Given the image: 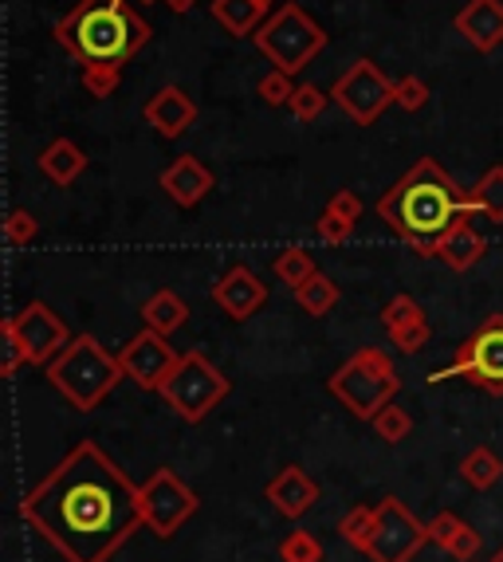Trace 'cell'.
<instances>
[{
  "mask_svg": "<svg viewBox=\"0 0 503 562\" xmlns=\"http://www.w3.org/2000/svg\"><path fill=\"white\" fill-rule=\"evenodd\" d=\"M20 519L67 562H111L142 524L138 484L94 441H79L29 496Z\"/></svg>",
  "mask_w": 503,
  "mask_h": 562,
  "instance_id": "cell-1",
  "label": "cell"
},
{
  "mask_svg": "<svg viewBox=\"0 0 503 562\" xmlns=\"http://www.w3.org/2000/svg\"><path fill=\"white\" fill-rule=\"evenodd\" d=\"M378 216L417 256H437L440 236L465 216V189L437 158H421L378 198Z\"/></svg>",
  "mask_w": 503,
  "mask_h": 562,
  "instance_id": "cell-2",
  "label": "cell"
},
{
  "mask_svg": "<svg viewBox=\"0 0 503 562\" xmlns=\"http://www.w3.org/2000/svg\"><path fill=\"white\" fill-rule=\"evenodd\" d=\"M56 40L79 64H126L146 47L149 24L126 0H79L56 24Z\"/></svg>",
  "mask_w": 503,
  "mask_h": 562,
  "instance_id": "cell-3",
  "label": "cell"
},
{
  "mask_svg": "<svg viewBox=\"0 0 503 562\" xmlns=\"http://www.w3.org/2000/svg\"><path fill=\"white\" fill-rule=\"evenodd\" d=\"M44 370L52 390L79 413L99 409L107 402V394L126 378L119 355H111L94 335H75Z\"/></svg>",
  "mask_w": 503,
  "mask_h": 562,
  "instance_id": "cell-4",
  "label": "cell"
},
{
  "mask_svg": "<svg viewBox=\"0 0 503 562\" xmlns=\"http://www.w3.org/2000/svg\"><path fill=\"white\" fill-rule=\"evenodd\" d=\"M326 390H331V397L338 405L355 413L358 422H373L398 397L401 378L393 358L382 347H362L326 378Z\"/></svg>",
  "mask_w": 503,
  "mask_h": 562,
  "instance_id": "cell-5",
  "label": "cell"
},
{
  "mask_svg": "<svg viewBox=\"0 0 503 562\" xmlns=\"http://www.w3.org/2000/svg\"><path fill=\"white\" fill-rule=\"evenodd\" d=\"M256 47L271 67H280L288 76H299L308 64H315V56L326 47V32L318 20H311L299 4H283L280 12H271L256 32Z\"/></svg>",
  "mask_w": 503,
  "mask_h": 562,
  "instance_id": "cell-6",
  "label": "cell"
},
{
  "mask_svg": "<svg viewBox=\"0 0 503 562\" xmlns=\"http://www.w3.org/2000/svg\"><path fill=\"white\" fill-rule=\"evenodd\" d=\"M228 390H233V382H228L201 350H189V355H181V362L174 366V374L166 378L158 397L178 413L181 422L201 425L209 413L228 397Z\"/></svg>",
  "mask_w": 503,
  "mask_h": 562,
  "instance_id": "cell-7",
  "label": "cell"
},
{
  "mask_svg": "<svg viewBox=\"0 0 503 562\" xmlns=\"http://www.w3.org/2000/svg\"><path fill=\"white\" fill-rule=\"evenodd\" d=\"M448 378H468V382L488 390V394H503V315L488 319L468 342H460L457 358L448 366H437L425 382L440 385Z\"/></svg>",
  "mask_w": 503,
  "mask_h": 562,
  "instance_id": "cell-8",
  "label": "cell"
},
{
  "mask_svg": "<svg viewBox=\"0 0 503 562\" xmlns=\"http://www.w3.org/2000/svg\"><path fill=\"white\" fill-rule=\"evenodd\" d=\"M138 507H142V524L158 539H174L181 531V524L197 516L201 496L178 476L174 469H158L149 480L138 484Z\"/></svg>",
  "mask_w": 503,
  "mask_h": 562,
  "instance_id": "cell-9",
  "label": "cell"
},
{
  "mask_svg": "<svg viewBox=\"0 0 503 562\" xmlns=\"http://www.w3.org/2000/svg\"><path fill=\"white\" fill-rule=\"evenodd\" d=\"M331 99H335V106L350 122H358V126H373V122L382 119V114L393 106V79L385 76L373 59H358L350 71H343V76L335 79Z\"/></svg>",
  "mask_w": 503,
  "mask_h": 562,
  "instance_id": "cell-10",
  "label": "cell"
},
{
  "mask_svg": "<svg viewBox=\"0 0 503 562\" xmlns=\"http://www.w3.org/2000/svg\"><path fill=\"white\" fill-rule=\"evenodd\" d=\"M425 543H433L429 524H421L398 496H382V504H378V524H373L370 547H366V559L370 562H413Z\"/></svg>",
  "mask_w": 503,
  "mask_h": 562,
  "instance_id": "cell-11",
  "label": "cell"
},
{
  "mask_svg": "<svg viewBox=\"0 0 503 562\" xmlns=\"http://www.w3.org/2000/svg\"><path fill=\"white\" fill-rule=\"evenodd\" d=\"M119 362H122V370H126V378H131L134 385H142V390H149V394H158L161 385H166V378L174 374V366L181 362V355L169 347L166 335L142 327L138 335L122 347Z\"/></svg>",
  "mask_w": 503,
  "mask_h": 562,
  "instance_id": "cell-12",
  "label": "cell"
},
{
  "mask_svg": "<svg viewBox=\"0 0 503 562\" xmlns=\"http://www.w3.org/2000/svg\"><path fill=\"white\" fill-rule=\"evenodd\" d=\"M9 323H12V330H16L20 347H24V355H29L32 366H47L75 338L56 311L47 307V303H40V300L29 303L20 315H12Z\"/></svg>",
  "mask_w": 503,
  "mask_h": 562,
  "instance_id": "cell-13",
  "label": "cell"
},
{
  "mask_svg": "<svg viewBox=\"0 0 503 562\" xmlns=\"http://www.w3.org/2000/svg\"><path fill=\"white\" fill-rule=\"evenodd\" d=\"M213 303L233 323H244V319H252L264 303H268V283L252 272V268L236 263V268H228V272L213 283Z\"/></svg>",
  "mask_w": 503,
  "mask_h": 562,
  "instance_id": "cell-14",
  "label": "cell"
},
{
  "mask_svg": "<svg viewBox=\"0 0 503 562\" xmlns=\"http://www.w3.org/2000/svg\"><path fill=\"white\" fill-rule=\"evenodd\" d=\"M264 496H268V504L276 507L283 519L295 524V519H303L311 507L318 504V484L308 476V472L299 469V464H288V469H280L268 480Z\"/></svg>",
  "mask_w": 503,
  "mask_h": 562,
  "instance_id": "cell-15",
  "label": "cell"
},
{
  "mask_svg": "<svg viewBox=\"0 0 503 562\" xmlns=\"http://www.w3.org/2000/svg\"><path fill=\"white\" fill-rule=\"evenodd\" d=\"M158 181L169 193V201L181 209H197L209 198V189H213V173H209L205 161L193 158V154H178V158L161 169Z\"/></svg>",
  "mask_w": 503,
  "mask_h": 562,
  "instance_id": "cell-16",
  "label": "cell"
},
{
  "mask_svg": "<svg viewBox=\"0 0 503 562\" xmlns=\"http://www.w3.org/2000/svg\"><path fill=\"white\" fill-rule=\"evenodd\" d=\"M142 119H146V126H154L161 138H181L197 122V103L178 83H166L146 106H142Z\"/></svg>",
  "mask_w": 503,
  "mask_h": 562,
  "instance_id": "cell-17",
  "label": "cell"
},
{
  "mask_svg": "<svg viewBox=\"0 0 503 562\" xmlns=\"http://www.w3.org/2000/svg\"><path fill=\"white\" fill-rule=\"evenodd\" d=\"M452 24L476 52H495L503 44V0H468Z\"/></svg>",
  "mask_w": 503,
  "mask_h": 562,
  "instance_id": "cell-18",
  "label": "cell"
},
{
  "mask_svg": "<svg viewBox=\"0 0 503 562\" xmlns=\"http://www.w3.org/2000/svg\"><path fill=\"white\" fill-rule=\"evenodd\" d=\"M484 252H488V240L472 228L468 213L460 216L457 225L448 228L437 244V256L452 268V272H468V268H476V263L484 260Z\"/></svg>",
  "mask_w": 503,
  "mask_h": 562,
  "instance_id": "cell-19",
  "label": "cell"
},
{
  "mask_svg": "<svg viewBox=\"0 0 503 562\" xmlns=\"http://www.w3.org/2000/svg\"><path fill=\"white\" fill-rule=\"evenodd\" d=\"M36 166L47 181H56V186H71V181L87 169V154L79 150L71 138H56L40 150Z\"/></svg>",
  "mask_w": 503,
  "mask_h": 562,
  "instance_id": "cell-20",
  "label": "cell"
},
{
  "mask_svg": "<svg viewBox=\"0 0 503 562\" xmlns=\"http://www.w3.org/2000/svg\"><path fill=\"white\" fill-rule=\"evenodd\" d=\"M213 20L233 40H244L260 32V24L268 20V9L260 0H213Z\"/></svg>",
  "mask_w": 503,
  "mask_h": 562,
  "instance_id": "cell-21",
  "label": "cell"
},
{
  "mask_svg": "<svg viewBox=\"0 0 503 562\" xmlns=\"http://www.w3.org/2000/svg\"><path fill=\"white\" fill-rule=\"evenodd\" d=\"M186 319H189V307L181 303V295H174V291H154V295L142 303V323L166 338L174 335V330L186 327Z\"/></svg>",
  "mask_w": 503,
  "mask_h": 562,
  "instance_id": "cell-22",
  "label": "cell"
},
{
  "mask_svg": "<svg viewBox=\"0 0 503 562\" xmlns=\"http://www.w3.org/2000/svg\"><path fill=\"white\" fill-rule=\"evenodd\" d=\"M465 213H484L488 221L503 225V166H492L484 178L465 193Z\"/></svg>",
  "mask_w": 503,
  "mask_h": 562,
  "instance_id": "cell-23",
  "label": "cell"
},
{
  "mask_svg": "<svg viewBox=\"0 0 503 562\" xmlns=\"http://www.w3.org/2000/svg\"><path fill=\"white\" fill-rule=\"evenodd\" d=\"M460 476H465V484L476 487V492H488V487L500 484L503 464L492 449H472L465 460H460Z\"/></svg>",
  "mask_w": 503,
  "mask_h": 562,
  "instance_id": "cell-24",
  "label": "cell"
},
{
  "mask_svg": "<svg viewBox=\"0 0 503 562\" xmlns=\"http://www.w3.org/2000/svg\"><path fill=\"white\" fill-rule=\"evenodd\" d=\"M295 303L303 311H308V315H315V319H323L326 311L335 307L338 303V288H335V280H331V276H323V272H315L311 276L308 283H299L295 288Z\"/></svg>",
  "mask_w": 503,
  "mask_h": 562,
  "instance_id": "cell-25",
  "label": "cell"
},
{
  "mask_svg": "<svg viewBox=\"0 0 503 562\" xmlns=\"http://www.w3.org/2000/svg\"><path fill=\"white\" fill-rule=\"evenodd\" d=\"M271 272L280 276L288 288H299V283H308L311 276L318 272L315 268V256L308 252V248H299V244H291V248H283L276 260H271Z\"/></svg>",
  "mask_w": 503,
  "mask_h": 562,
  "instance_id": "cell-26",
  "label": "cell"
},
{
  "mask_svg": "<svg viewBox=\"0 0 503 562\" xmlns=\"http://www.w3.org/2000/svg\"><path fill=\"white\" fill-rule=\"evenodd\" d=\"M373 524H378V507H366V504L350 507V512L338 519V535H343L355 551L366 554V547H370V535H373Z\"/></svg>",
  "mask_w": 503,
  "mask_h": 562,
  "instance_id": "cell-27",
  "label": "cell"
},
{
  "mask_svg": "<svg viewBox=\"0 0 503 562\" xmlns=\"http://www.w3.org/2000/svg\"><path fill=\"white\" fill-rule=\"evenodd\" d=\"M417 323H425V311H421V303L413 300V295H393V300L382 307V327H385V335L410 330V327H417Z\"/></svg>",
  "mask_w": 503,
  "mask_h": 562,
  "instance_id": "cell-28",
  "label": "cell"
},
{
  "mask_svg": "<svg viewBox=\"0 0 503 562\" xmlns=\"http://www.w3.org/2000/svg\"><path fill=\"white\" fill-rule=\"evenodd\" d=\"M373 432H378V441L385 445H401V441H410V432H413V417L410 409H401V405H385L378 417H373Z\"/></svg>",
  "mask_w": 503,
  "mask_h": 562,
  "instance_id": "cell-29",
  "label": "cell"
},
{
  "mask_svg": "<svg viewBox=\"0 0 503 562\" xmlns=\"http://www.w3.org/2000/svg\"><path fill=\"white\" fill-rule=\"evenodd\" d=\"M326 103H335L326 91H318L315 83H299L295 87V94H291V103H288V111L295 114L299 122H315L318 114L326 111Z\"/></svg>",
  "mask_w": 503,
  "mask_h": 562,
  "instance_id": "cell-30",
  "label": "cell"
},
{
  "mask_svg": "<svg viewBox=\"0 0 503 562\" xmlns=\"http://www.w3.org/2000/svg\"><path fill=\"white\" fill-rule=\"evenodd\" d=\"M280 562H323V543L311 531L295 527L280 543Z\"/></svg>",
  "mask_w": 503,
  "mask_h": 562,
  "instance_id": "cell-31",
  "label": "cell"
},
{
  "mask_svg": "<svg viewBox=\"0 0 503 562\" xmlns=\"http://www.w3.org/2000/svg\"><path fill=\"white\" fill-rule=\"evenodd\" d=\"M122 64H83V87L94 99H111L119 91Z\"/></svg>",
  "mask_w": 503,
  "mask_h": 562,
  "instance_id": "cell-32",
  "label": "cell"
},
{
  "mask_svg": "<svg viewBox=\"0 0 503 562\" xmlns=\"http://www.w3.org/2000/svg\"><path fill=\"white\" fill-rule=\"evenodd\" d=\"M295 79L288 76V71H280V67H271L268 76L256 83V91H260V99L268 106H288L291 103V94H295Z\"/></svg>",
  "mask_w": 503,
  "mask_h": 562,
  "instance_id": "cell-33",
  "label": "cell"
},
{
  "mask_svg": "<svg viewBox=\"0 0 503 562\" xmlns=\"http://www.w3.org/2000/svg\"><path fill=\"white\" fill-rule=\"evenodd\" d=\"M429 103V83L417 76H405V79H393V106L401 111H421V106Z\"/></svg>",
  "mask_w": 503,
  "mask_h": 562,
  "instance_id": "cell-34",
  "label": "cell"
},
{
  "mask_svg": "<svg viewBox=\"0 0 503 562\" xmlns=\"http://www.w3.org/2000/svg\"><path fill=\"white\" fill-rule=\"evenodd\" d=\"M40 233V221L29 213V209H12L9 221H4V240L12 244V248H24V244H32Z\"/></svg>",
  "mask_w": 503,
  "mask_h": 562,
  "instance_id": "cell-35",
  "label": "cell"
},
{
  "mask_svg": "<svg viewBox=\"0 0 503 562\" xmlns=\"http://www.w3.org/2000/svg\"><path fill=\"white\" fill-rule=\"evenodd\" d=\"M480 547H484V535L476 531V527H468V524H460V531L448 539V547H445V554H452L457 562H472L476 554H480Z\"/></svg>",
  "mask_w": 503,
  "mask_h": 562,
  "instance_id": "cell-36",
  "label": "cell"
},
{
  "mask_svg": "<svg viewBox=\"0 0 503 562\" xmlns=\"http://www.w3.org/2000/svg\"><path fill=\"white\" fill-rule=\"evenodd\" d=\"M0 350H4V362H0L4 378H12L20 370V366L29 362V355H24V347H20V338H16V330H12L9 319L0 323Z\"/></svg>",
  "mask_w": 503,
  "mask_h": 562,
  "instance_id": "cell-37",
  "label": "cell"
},
{
  "mask_svg": "<svg viewBox=\"0 0 503 562\" xmlns=\"http://www.w3.org/2000/svg\"><path fill=\"white\" fill-rule=\"evenodd\" d=\"M315 233L323 244H346V236L355 233V221H343L338 213H331V209H323V216L315 221Z\"/></svg>",
  "mask_w": 503,
  "mask_h": 562,
  "instance_id": "cell-38",
  "label": "cell"
},
{
  "mask_svg": "<svg viewBox=\"0 0 503 562\" xmlns=\"http://www.w3.org/2000/svg\"><path fill=\"white\" fill-rule=\"evenodd\" d=\"M429 319L425 323H417V327H410V330H398V335H390V342L398 350H405V355H417V350H425L429 347Z\"/></svg>",
  "mask_w": 503,
  "mask_h": 562,
  "instance_id": "cell-39",
  "label": "cell"
},
{
  "mask_svg": "<svg viewBox=\"0 0 503 562\" xmlns=\"http://www.w3.org/2000/svg\"><path fill=\"white\" fill-rule=\"evenodd\" d=\"M326 209H331V213H338L343 221H355V225H358V216H362V198H358V193H350V189H338L335 198L326 201Z\"/></svg>",
  "mask_w": 503,
  "mask_h": 562,
  "instance_id": "cell-40",
  "label": "cell"
},
{
  "mask_svg": "<svg viewBox=\"0 0 503 562\" xmlns=\"http://www.w3.org/2000/svg\"><path fill=\"white\" fill-rule=\"evenodd\" d=\"M166 4H169V12H178V16H186V12H193L197 0H166Z\"/></svg>",
  "mask_w": 503,
  "mask_h": 562,
  "instance_id": "cell-41",
  "label": "cell"
},
{
  "mask_svg": "<svg viewBox=\"0 0 503 562\" xmlns=\"http://www.w3.org/2000/svg\"><path fill=\"white\" fill-rule=\"evenodd\" d=\"M488 562H503V547H500V551H495V554H492V559H488Z\"/></svg>",
  "mask_w": 503,
  "mask_h": 562,
  "instance_id": "cell-42",
  "label": "cell"
},
{
  "mask_svg": "<svg viewBox=\"0 0 503 562\" xmlns=\"http://www.w3.org/2000/svg\"><path fill=\"white\" fill-rule=\"evenodd\" d=\"M260 4H264V9H271V4H276V0H260Z\"/></svg>",
  "mask_w": 503,
  "mask_h": 562,
  "instance_id": "cell-43",
  "label": "cell"
},
{
  "mask_svg": "<svg viewBox=\"0 0 503 562\" xmlns=\"http://www.w3.org/2000/svg\"><path fill=\"white\" fill-rule=\"evenodd\" d=\"M142 4H158V0H142Z\"/></svg>",
  "mask_w": 503,
  "mask_h": 562,
  "instance_id": "cell-44",
  "label": "cell"
},
{
  "mask_svg": "<svg viewBox=\"0 0 503 562\" xmlns=\"http://www.w3.org/2000/svg\"><path fill=\"white\" fill-rule=\"evenodd\" d=\"M472 562H476V559H472Z\"/></svg>",
  "mask_w": 503,
  "mask_h": 562,
  "instance_id": "cell-45",
  "label": "cell"
}]
</instances>
